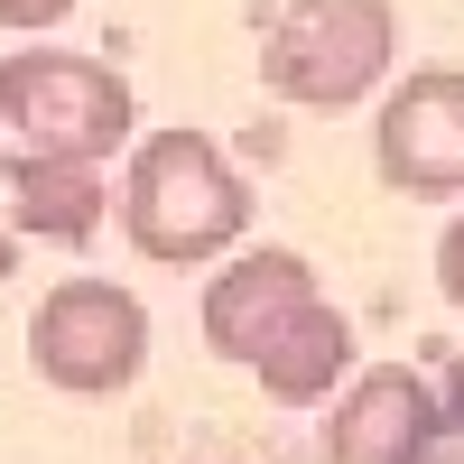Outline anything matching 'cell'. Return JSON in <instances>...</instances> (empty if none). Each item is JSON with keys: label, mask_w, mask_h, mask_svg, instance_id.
Wrapping results in <instances>:
<instances>
[{"label": "cell", "mask_w": 464, "mask_h": 464, "mask_svg": "<svg viewBox=\"0 0 464 464\" xmlns=\"http://www.w3.org/2000/svg\"><path fill=\"white\" fill-rule=\"evenodd\" d=\"M121 223H130L140 260L196 269V260H223L251 232V186L232 177V159H223L205 130H149L130 149Z\"/></svg>", "instance_id": "obj_1"}, {"label": "cell", "mask_w": 464, "mask_h": 464, "mask_svg": "<svg viewBox=\"0 0 464 464\" xmlns=\"http://www.w3.org/2000/svg\"><path fill=\"white\" fill-rule=\"evenodd\" d=\"M391 56H400L391 0H288L260 47V84L297 111H343L391 74Z\"/></svg>", "instance_id": "obj_2"}, {"label": "cell", "mask_w": 464, "mask_h": 464, "mask_svg": "<svg viewBox=\"0 0 464 464\" xmlns=\"http://www.w3.org/2000/svg\"><path fill=\"white\" fill-rule=\"evenodd\" d=\"M0 121L19 130V149H47V159H111L130 140L140 102L102 56L74 47H19L0 65Z\"/></svg>", "instance_id": "obj_3"}, {"label": "cell", "mask_w": 464, "mask_h": 464, "mask_svg": "<svg viewBox=\"0 0 464 464\" xmlns=\"http://www.w3.org/2000/svg\"><path fill=\"white\" fill-rule=\"evenodd\" d=\"M28 362H37L47 391L111 400V391H130L140 362H149V306L130 288H111V279H56L37 297Z\"/></svg>", "instance_id": "obj_4"}, {"label": "cell", "mask_w": 464, "mask_h": 464, "mask_svg": "<svg viewBox=\"0 0 464 464\" xmlns=\"http://www.w3.org/2000/svg\"><path fill=\"white\" fill-rule=\"evenodd\" d=\"M372 159L391 196H464V65H428L381 102Z\"/></svg>", "instance_id": "obj_5"}, {"label": "cell", "mask_w": 464, "mask_h": 464, "mask_svg": "<svg viewBox=\"0 0 464 464\" xmlns=\"http://www.w3.org/2000/svg\"><path fill=\"white\" fill-rule=\"evenodd\" d=\"M437 437H446L437 391L409 362H372L325 418V464H418Z\"/></svg>", "instance_id": "obj_6"}, {"label": "cell", "mask_w": 464, "mask_h": 464, "mask_svg": "<svg viewBox=\"0 0 464 464\" xmlns=\"http://www.w3.org/2000/svg\"><path fill=\"white\" fill-rule=\"evenodd\" d=\"M242 372H260V391L269 400H288V409H306V400H325L343 372H353V325H343V306H325V297H297L279 325H269L260 343H251V362Z\"/></svg>", "instance_id": "obj_7"}, {"label": "cell", "mask_w": 464, "mask_h": 464, "mask_svg": "<svg viewBox=\"0 0 464 464\" xmlns=\"http://www.w3.org/2000/svg\"><path fill=\"white\" fill-rule=\"evenodd\" d=\"M297 297H316V269H306L297 251H251V260H232L223 279L205 288V343L223 362H251V343L288 316Z\"/></svg>", "instance_id": "obj_8"}, {"label": "cell", "mask_w": 464, "mask_h": 464, "mask_svg": "<svg viewBox=\"0 0 464 464\" xmlns=\"http://www.w3.org/2000/svg\"><path fill=\"white\" fill-rule=\"evenodd\" d=\"M111 214L102 159H47V149H19L10 159V223L37 242H93Z\"/></svg>", "instance_id": "obj_9"}, {"label": "cell", "mask_w": 464, "mask_h": 464, "mask_svg": "<svg viewBox=\"0 0 464 464\" xmlns=\"http://www.w3.org/2000/svg\"><path fill=\"white\" fill-rule=\"evenodd\" d=\"M437 288H446V297L464 306V214L446 223V242H437Z\"/></svg>", "instance_id": "obj_10"}, {"label": "cell", "mask_w": 464, "mask_h": 464, "mask_svg": "<svg viewBox=\"0 0 464 464\" xmlns=\"http://www.w3.org/2000/svg\"><path fill=\"white\" fill-rule=\"evenodd\" d=\"M74 19V0H0V28H56Z\"/></svg>", "instance_id": "obj_11"}, {"label": "cell", "mask_w": 464, "mask_h": 464, "mask_svg": "<svg viewBox=\"0 0 464 464\" xmlns=\"http://www.w3.org/2000/svg\"><path fill=\"white\" fill-rule=\"evenodd\" d=\"M437 409H446V428H455V437H464V353H455V362H446V400H437Z\"/></svg>", "instance_id": "obj_12"}]
</instances>
